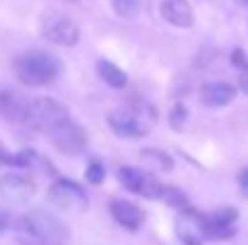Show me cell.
I'll return each instance as SVG.
<instances>
[{"label": "cell", "instance_id": "cell-1", "mask_svg": "<svg viewBox=\"0 0 248 245\" xmlns=\"http://www.w3.org/2000/svg\"><path fill=\"white\" fill-rule=\"evenodd\" d=\"M61 63L46 51H27L15 58V75L27 86H44L58 77Z\"/></svg>", "mask_w": 248, "mask_h": 245}, {"label": "cell", "instance_id": "cell-2", "mask_svg": "<svg viewBox=\"0 0 248 245\" xmlns=\"http://www.w3.org/2000/svg\"><path fill=\"white\" fill-rule=\"evenodd\" d=\"M22 231H27L36 243L41 245H65L70 233H68V226L53 216L51 212H44V209H31L22 216L19 221Z\"/></svg>", "mask_w": 248, "mask_h": 245}, {"label": "cell", "instance_id": "cell-3", "mask_svg": "<svg viewBox=\"0 0 248 245\" xmlns=\"http://www.w3.org/2000/svg\"><path fill=\"white\" fill-rule=\"evenodd\" d=\"M65 123H70V115H68V108L61 101L48 99V96L31 99V103H29V125L31 128L53 135Z\"/></svg>", "mask_w": 248, "mask_h": 245}, {"label": "cell", "instance_id": "cell-4", "mask_svg": "<svg viewBox=\"0 0 248 245\" xmlns=\"http://www.w3.org/2000/svg\"><path fill=\"white\" fill-rule=\"evenodd\" d=\"M39 29H41V36L56 46H75L80 41V29L78 24L68 17V14H61V12H46L41 14V22H39Z\"/></svg>", "mask_w": 248, "mask_h": 245}, {"label": "cell", "instance_id": "cell-5", "mask_svg": "<svg viewBox=\"0 0 248 245\" xmlns=\"http://www.w3.org/2000/svg\"><path fill=\"white\" fill-rule=\"evenodd\" d=\"M118 180L125 190H130L135 195H142L147 200H159L164 195V185L155 175L142 173L140 168H133V166H121L118 168Z\"/></svg>", "mask_w": 248, "mask_h": 245}, {"label": "cell", "instance_id": "cell-6", "mask_svg": "<svg viewBox=\"0 0 248 245\" xmlns=\"http://www.w3.org/2000/svg\"><path fill=\"white\" fill-rule=\"evenodd\" d=\"M48 197L53 204H58L61 209H87L89 204V197L82 187L73 180H56L51 187H48Z\"/></svg>", "mask_w": 248, "mask_h": 245}, {"label": "cell", "instance_id": "cell-7", "mask_svg": "<svg viewBox=\"0 0 248 245\" xmlns=\"http://www.w3.org/2000/svg\"><path fill=\"white\" fill-rule=\"evenodd\" d=\"M36 195V185L31 178L19 173H5L0 178V197L10 204H24Z\"/></svg>", "mask_w": 248, "mask_h": 245}, {"label": "cell", "instance_id": "cell-8", "mask_svg": "<svg viewBox=\"0 0 248 245\" xmlns=\"http://www.w3.org/2000/svg\"><path fill=\"white\" fill-rule=\"evenodd\" d=\"M51 142L53 147L65 154V157H78L87 149V132L84 128H80L78 123H65L63 128H58L53 135H51Z\"/></svg>", "mask_w": 248, "mask_h": 245}, {"label": "cell", "instance_id": "cell-9", "mask_svg": "<svg viewBox=\"0 0 248 245\" xmlns=\"http://www.w3.org/2000/svg\"><path fill=\"white\" fill-rule=\"evenodd\" d=\"M108 125L118 137H125V140H140L147 135V125L142 123L140 111H111Z\"/></svg>", "mask_w": 248, "mask_h": 245}, {"label": "cell", "instance_id": "cell-10", "mask_svg": "<svg viewBox=\"0 0 248 245\" xmlns=\"http://www.w3.org/2000/svg\"><path fill=\"white\" fill-rule=\"evenodd\" d=\"M236 96V86H232L229 82H205L200 86V101L210 108H222L227 103H232Z\"/></svg>", "mask_w": 248, "mask_h": 245}, {"label": "cell", "instance_id": "cell-11", "mask_svg": "<svg viewBox=\"0 0 248 245\" xmlns=\"http://www.w3.org/2000/svg\"><path fill=\"white\" fill-rule=\"evenodd\" d=\"M29 103L15 91H0V113L15 125H29Z\"/></svg>", "mask_w": 248, "mask_h": 245}, {"label": "cell", "instance_id": "cell-12", "mask_svg": "<svg viewBox=\"0 0 248 245\" xmlns=\"http://www.w3.org/2000/svg\"><path fill=\"white\" fill-rule=\"evenodd\" d=\"M111 216L128 231H138L145 224V212L138 204L125 202V200H113L111 202Z\"/></svg>", "mask_w": 248, "mask_h": 245}, {"label": "cell", "instance_id": "cell-13", "mask_svg": "<svg viewBox=\"0 0 248 245\" xmlns=\"http://www.w3.org/2000/svg\"><path fill=\"white\" fill-rule=\"evenodd\" d=\"M162 17L171 27L188 29L193 24V7L188 0H162Z\"/></svg>", "mask_w": 248, "mask_h": 245}, {"label": "cell", "instance_id": "cell-14", "mask_svg": "<svg viewBox=\"0 0 248 245\" xmlns=\"http://www.w3.org/2000/svg\"><path fill=\"white\" fill-rule=\"evenodd\" d=\"M200 233L210 241H227L236 233V229L232 224H224L219 219H215L212 214L210 216H200Z\"/></svg>", "mask_w": 248, "mask_h": 245}, {"label": "cell", "instance_id": "cell-15", "mask_svg": "<svg viewBox=\"0 0 248 245\" xmlns=\"http://www.w3.org/2000/svg\"><path fill=\"white\" fill-rule=\"evenodd\" d=\"M96 72H99L101 80L106 82L108 86H113V89H123L128 84V75L116 63H111V60H99L96 63Z\"/></svg>", "mask_w": 248, "mask_h": 245}, {"label": "cell", "instance_id": "cell-16", "mask_svg": "<svg viewBox=\"0 0 248 245\" xmlns=\"http://www.w3.org/2000/svg\"><path fill=\"white\" fill-rule=\"evenodd\" d=\"M142 159L150 163L152 168H157V171H171L173 168L171 157L166 152H162V149H142Z\"/></svg>", "mask_w": 248, "mask_h": 245}, {"label": "cell", "instance_id": "cell-17", "mask_svg": "<svg viewBox=\"0 0 248 245\" xmlns=\"http://www.w3.org/2000/svg\"><path fill=\"white\" fill-rule=\"evenodd\" d=\"M111 7L116 10L118 17L125 19H135L142 10V0H111Z\"/></svg>", "mask_w": 248, "mask_h": 245}, {"label": "cell", "instance_id": "cell-18", "mask_svg": "<svg viewBox=\"0 0 248 245\" xmlns=\"http://www.w3.org/2000/svg\"><path fill=\"white\" fill-rule=\"evenodd\" d=\"M84 175H87V180H89L92 185H99V183H104V178H106V171H104L101 161H89V163H87V171H84Z\"/></svg>", "mask_w": 248, "mask_h": 245}, {"label": "cell", "instance_id": "cell-19", "mask_svg": "<svg viewBox=\"0 0 248 245\" xmlns=\"http://www.w3.org/2000/svg\"><path fill=\"white\" fill-rule=\"evenodd\" d=\"M162 200H166L169 204H173V207H178V209H188V207H186V197H183V192L176 190V187H166L164 185V195H162Z\"/></svg>", "mask_w": 248, "mask_h": 245}, {"label": "cell", "instance_id": "cell-20", "mask_svg": "<svg viewBox=\"0 0 248 245\" xmlns=\"http://www.w3.org/2000/svg\"><path fill=\"white\" fill-rule=\"evenodd\" d=\"M183 123H186V106L178 103V106L171 108V125L173 128H183Z\"/></svg>", "mask_w": 248, "mask_h": 245}, {"label": "cell", "instance_id": "cell-21", "mask_svg": "<svg viewBox=\"0 0 248 245\" xmlns=\"http://www.w3.org/2000/svg\"><path fill=\"white\" fill-rule=\"evenodd\" d=\"M232 60H234V65H239L241 70H244V68H246V65H248V63H246V58H244V53H241V51H234V56H232Z\"/></svg>", "mask_w": 248, "mask_h": 245}, {"label": "cell", "instance_id": "cell-22", "mask_svg": "<svg viewBox=\"0 0 248 245\" xmlns=\"http://www.w3.org/2000/svg\"><path fill=\"white\" fill-rule=\"evenodd\" d=\"M239 86H241V89L248 94V65L241 70V75H239Z\"/></svg>", "mask_w": 248, "mask_h": 245}, {"label": "cell", "instance_id": "cell-23", "mask_svg": "<svg viewBox=\"0 0 248 245\" xmlns=\"http://www.w3.org/2000/svg\"><path fill=\"white\" fill-rule=\"evenodd\" d=\"M239 185H241L244 190H248V166L239 171Z\"/></svg>", "mask_w": 248, "mask_h": 245}, {"label": "cell", "instance_id": "cell-24", "mask_svg": "<svg viewBox=\"0 0 248 245\" xmlns=\"http://www.w3.org/2000/svg\"><path fill=\"white\" fill-rule=\"evenodd\" d=\"M7 224H10V216H7V212H5V209H0V233L7 229Z\"/></svg>", "mask_w": 248, "mask_h": 245}, {"label": "cell", "instance_id": "cell-25", "mask_svg": "<svg viewBox=\"0 0 248 245\" xmlns=\"http://www.w3.org/2000/svg\"><path fill=\"white\" fill-rule=\"evenodd\" d=\"M0 163H2V159H0Z\"/></svg>", "mask_w": 248, "mask_h": 245}]
</instances>
